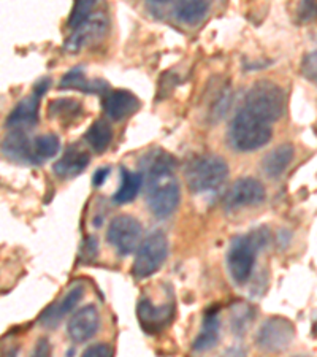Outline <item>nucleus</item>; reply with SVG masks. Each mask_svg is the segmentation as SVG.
I'll list each match as a JSON object with an SVG mask.
<instances>
[{
  "label": "nucleus",
  "instance_id": "f257e3e1",
  "mask_svg": "<svg viewBox=\"0 0 317 357\" xmlns=\"http://www.w3.org/2000/svg\"><path fill=\"white\" fill-rule=\"evenodd\" d=\"M176 162L171 159H155L149 162L141 174H146V199L153 215L159 220L171 216L180 205L181 191L175 178Z\"/></svg>",
  "mask_w": 317,
  "mask_h": 357
},
{
  "label": "nucleus",
  "instance_id": "f03ea898",
  "mask_svg": "<svg viewBox=\"0 0 317 357\" xmlns=\"http://www.w3.org/2000/svg\"><path fill=\"white\" fill-rule=\"evenodd\" d=\"M267 238V232L263 229L233 238L227 252V267L236 284H246L249 281L256 266L257 251L265 246Z\"/></svg>",
  "mask_w": 317,
  "mask_h": 357
},
{
  "label": "nucleus",
  "instance_id": "7ed1b4c3",
  "mask_svg": "<svg viewBox=\"0 0 317 357\" xmlns=\"http://www.w3.org/2000/svg\"><path fill=\"white\" fill-rule=\"evenodd\" d=\"M245 110L252 113L254 116L263 119L272 124L282 118L286 110V94L281 86L273 82H257L247 91L245 100Z\"/></svg>",
  "mask_w": 317,
  "mask_h": 357
},
{
  "label": "nucleus",
  "instance_id": "20e7f679",
  "mask_svg": "<svg viewBox=\"0 0 317 357\" xmlns=\"http://www.w3.org/2000/svg\"><path fill=\"white\" fill-rule=\"evenodd\" d=\"M230 142L240 151H256V149L268 145L272 140V126L263 119L254 116L245 108L236 113V116L230 123Z\"/></svg>",
  "mask_w": 317,
  "mask_h": 357
},
{
  "label": "nucleus",
  "instance_id": "39448f33",
  "mask_svg": "<svg viewBox=\"0 0 317 357\" xmlns=\"http://www.w3.org/2000/svg\"><path fill=\"white\" fill-rule=\"evenodd\" d=\"M227 162L212 154L194 158L186 167V181L192 194L216 191L227 180Z\"/></svg>",
  "mask_w": 317,
  "mask_h": 357
},
{
  "label": "nucleus",
  "instance_id": "423d86ee",
  "mask_svg": "<svg viewBox=\"0 0 317 357\" xmlns=\"http://www.w3.org/2000/svg\"><path fill=\"white\" fill-rule=\"evenodd\" d=\"M169 256V240L160 230H154L138 246L134 275L137 278H148L154 275L164 266L165 259Z\"/></svg>",
  "mask_w": 317,
  "mask_h": 357
},
{
  "label": "nucleus",
  "instance_id": "0eeeda50",
  "mask_svg": "<svg viewBox=\"0 0 317 357\" xmlns=\"http://www.w3.org/2000/svg\"><path fill=\"white\" fill-rule=\"evenodd\" d=\"M293 337H295V327L292 322L287 318L275 316V318H268L261 326L256 343L258 348L268 351V353H281L291 347Z\"/></svg>",
  "mask_w": 317,
  "mask_h": 357
},
{
  "label": "nucleus",
  "instance_id": "6e6552de",
  "mask_svg": "<svg viewBox=\"0 0 317 357\" xmlns=\"http://www.w3.org/2000/svg\"><path fill=\"white\" fill-rule=\"evenodd\" d=\"M141 224L134 216L119 215L113 218L108 226L107 240L119 255L127 256L134 252L141 238Z\"/></svg>",
  "mask_w": 317,
  "mask_h": 357
},
{
  "label": "nucleus",
  "instance_id": "1a4fd4ad",
  "mask_svg": "<svg viewBox=\"0 0 317 357\" xmlns=\"http://www.w3.org/2000/svg\"><path fill=\"white\" fill-rule=\"evenodd\" d=\"M265 186L256 178H240L232 184L226 197H224V208L227 211H236L246 206L262 204L265 200Z\"/></svg>",
  "mask_w": 317,
  "mask_h": 357
},
{
  "label": "nucleus",
  "instance_id": "9d476101",
  "mask_svg": "<svg viewBox=\"0 0 317 357\" xmlns=\"http://www.w3.org/2000/svg\"><path fill=\"white\" fill-rule=\"evenodd\" d=\"M173 303L167 302L164 305H155L149 297H141L138 302L137 314L143 331L148 333H157L171 322Z\"/></svg>",
  "mask_w": 317,
  "mask_h": 357
},
{
  "label": "nucleus",
  "instance_id": "9b49d317",
  "mask_svg": "<svg viewBox=\"0 0 317 357\" xmlns=\"http://www.w3.org/2000/svg\"><path fill=\"white\" fill-rule=\"evenodd\" d=\"M100 329V313L94 305L79 308L67 324V333L75 343H84Z\"/></svg>",
  "mask_w": 317,
  "mask_h": 357
},
{
  "label": "nucleus",
  "instance_id": "f8f14e48",
  "mask_svg": "<svg viewBox=\"0 0 317 357\" xmlns=\"http://www.w3.org/2000/svg\"><path fill=\"white\" fill-rule=\"evenodd\" d=\"M107 27L108 22L103 13H100V11L99 13H92L91 18L86 21L82 27L73 31V36L67 38L63 48H65L68 53L77 54L78 51H82L84 48V46L94 43L105 36Z\"/></svg>",
  "mask_w": 317,
  "mask_h": 357
},
{
  "label": "nucleus",
  "instance_id": "ddd939ff",
  "mask_svg": "<svg viewBox=\"0 0 317 357\" xmlns=\"http://www.w3.org/2000/svg\"><path fill=\"white\" fill-rule=\"evenodd\" d=\"M102 102L103 112L111 121H123L140 108L138 97L127 89L109 91Z\"/></svg>",
  "mask_w": 317,
  "mask_h": 357
},
{
  "label": "nucleus",
  "instance_id": "4468645a",
  "mask_svg": "<svg viewBox=\"0 0 317 357\" xmlns=\"http://www.w3.org/2000/svg\"><path fill=\"white\" fill-rule=\"evenodd\" d=\"M91 156L88 151L79 145H72L65 149V153L57 159V162L53 165L54 174L63 178V180H68V178L78 176L86 170V167L89 165Z\"/></svg>",
  "mask_w": 317,
  "mask_h": 357
},
{
  "label": "nucleus",
  "instance_id": "2eb2a0df",
  "mask_svg": "<svg viewBox=\"0 0 317 357\" xmlns=\"http://www.w3.org/2000/svg\"><path fill=\"white\" fill-rule=\"evenodd\" d=\"M84 296V287L82 284H75L59 302H54L46 312L40 316V324L45 327H56L59 324L63 316H67L77 307Z\"/></svg>",
  "mask_w": 317,
  "mask_h": 357
},
{
  "label": "nucleus",
  "instance_id": "dca6fc26",
  "mask_svg": "<svg viewBox=\"0 0 317 357\" xmlns=\"http://www.w3.org/2000/svg\"><path fill=\"white\" fill-rule=\"evenodd\" d=\"M38 112H40V97L32 94L16 103V107L11 110L7 119V126L10 129H21L27 130L33 128L38 123Z\"/></svg>",
  "mask_w": 317,
  "mask_h": 357
},
{
  "label": "nucleus",
  "instance_id": "f3484780",
  "mask_svg": "<svg viewBox=\"0 0 317 357\" xmlns=\"http://www.w3.org/2000/svg\"><path fill=\"white\" fill-rule=\"evenodd\" d=\"M32 142L33 140L27 137L26 130L10 129L2 143L3 156L11 160H16V162H31Z\"/></svg>",
  "mask_w": 317,
  "mask_h": 357
},
{
  "label": "nucleus",
  "instance_id": "a211bd4d",
  "mask_svg": "<svg viewBox=\"0 0 317 357\" xmlns=\"http://www.w3.org/2000/svg\"><path fill=\"white\" fill-rule=\"evenodd\" d=\"M59 86L62 89H77L79 92H86V94H97L105 97L109 92V84L103 79H92L88 82L84 77L83 67H75L70 72L63 75Z\"/></svg>",
  "mask_w": 317,
  "mask_h": 357
},
{
  "label": "nucleus",
  "instance_id": "6ab92c4d",
  "mask_svg": "<svg viewBox=\"0 0 317 357\" xmlns=\"http://www.w3.org/2000/svg\"><path fill=\"white\" fill-rule=\"evenodd\" d=\"M219 329H221V321H219L217 308L208 310L205 314L203 324H201V331L194 340L192 349L203 353L206 349H211L219 340Z\"/></svg>",
  "mask_w": 317,
  "mask_h": 357
},
{
  "label": "nucleus",
  "instance_id": "aec40b11",
  "mask_svg": "<svg viewBox=\"0 0 317 357\" xmlns=\"http://www.w3.org/2000/svg\"><path fill=\"white\" fill-rule=\"evenodd\" d=\"M293 154H295V149H293L291 143H282V145L276 146L273 151H270L267 156L263 158V162H262L263 172L272 178H276L281 174H284V170L292 162Z\"/></svg>",
  "mask_w": 317,
  "mask_h": 357
},
{
  "label": "nucleus",
  "instance_id": "412c9836",
  "mask_svg": "<svg viewBox=\"0 0 317 357\" xmlns=\"http://www.w3.org/2000/svg\"><path fill=\"white\" fill-rule=\"evenodd\" d=\"M143 186V174L141 172H130L125 167H121V186L113 195V202L118 205L127 204V202L135 200L138 192Z\"/></svg>",
  "mask_w": 317,
  "mask_h": 357
},
{
  "label": "nucleus",
  "instance_id": "4be33fe9",
  "mask_svg": "<svg viewBox=\"0 0 317 357\" xmlns=\"http://www.w3.org/2000/svg\"><path fill=\"white\" fill-rule=\"evenodd\" d=\"M61 149L59 137L54 134L38 135L32 142V159L31 164H43L51 158H54Z\"/></svg>",
  "mask_w": 317,
  "mask_h": 357
},
{
  "label": "nucleus",
  "instance_id": "5701e85b",
  "mask_svg": "<svg viewBox=\"0 0 317 357\" xmlns=\"http://www.w3.org/2000/svg\"><path fill=\"white\" fill-rule=\"evenodd\" d=\"M84 140L95 153H103L113 140L111 126L105 119H97L95 123H92L88 132H86Z\"/></svg>",
  "mask_w": 317,
  "mask_h": 357
},
{
  "label": "nucleus",
  "instance_id": "b1692460",
  "mask_svg": "<svg viewBox=\"0 0 317 357\" xmlns=\"http://www.w3.org/2000/svg\"><path fill=\"white\" fill-rule=\"evenodd\" d=\"M210 3L205 2V0H189V2H178L173 7L175 11V16L181 22H186V24H195L205 18V15L208 13Z\"/></svg>",
  "mask_w": 317,
  "mask_h": 357
},
{
  "label": "nucleus",
  "instance_id": "393cba45",
  "mask_svg": "<svg viewBox=\"0 0 317 357\" xmlns=\"http://www.w3.org/2000/svg\"><path fill=\"white\" fill-rule=\"evenodd\" d=\"M82 112V105L75 99H56L51 100L48 107L49 118L53 119H68Z\"/></svg>",
  "mask_w": 317,
  "mask_h": 357
},
{
  "label": "nucleus",
  "instance_id": "a878e982",
  "mask_svg": "<svg viewBox=\"0 0 317 357\" xmlns=\"http://www.w3.org/2000/svg\"><path fill=\"white\" fill-rule=\"evenodd\" d=\"M94 8L95 2H92V0H79V2L75 3L70 11V16H68V27L73 29V31L82 27L91 18L92 10Z\"/></svg>",
  "mask_w": 317,
  "mask_h": 357
},
{
  "label": "nucleus",
  "instance_id": "bb28decb",
  "mask_svg": "<svg viewBox=\"0 0 317 357\" xmlns=\"http://www.w3.org/2000/svg\"><path fill=\"white\" fill-rule=\"evenodd\" d=\"M252 310L249 305H243V308L235 307L233 308V316H232V327L233 331H236L238 333H241V331H245L246 327H249V322L252 321Z\"/></svg>",
  "mask_w": 317,
  "mask_h": 357
},
{
  "label": "nucleus",
  "instance_id": "cd10ccee",
  "mask_svg": "<svg viewBox=\"0 0 317 357\" xmlns=\"http://www.w3.org/2000/svg\"><path fill=\"white\" fill-rule=\"evenodd\" d=\"M302 73L311 82L317 83V50L311 51V53L303 57Z\"/></svg>",
  "mask_w": 317,
  "mask_h": 357
},
{
  "label": "nucleus",
  "instance_id": "c85d7f7f",
  "mask_svg": "<svg viewBox=\"0 0 317 357\" xmlns=\"http://www.w3.org/2000/svg\"><path fill=\"white\" fill-rule=\"evenodd\" d=\"M82 357H113V348L107 343L92 344L84 351Z\"/></svg>",
  "mask_w": 317,
  "mask_h": 357
},
{
  "label": "nucleus",
  "instance_id": "c756f323",
  "mask_svg": "<svg viewBox=\"0 0 317 357\" xmlns=\"http://www.w3.org/2000/svg\"><path fill=\"white\" fill-rule=\"evenodd\" d=\"M298 15H300V18L304 20V21L314 20L316 16H317V3H314V2H303V3H300Z\"/></svg>",
  "mask_w": 317,
  "mask_h": 357
},
{
  "label": "nucleus",
  "instance_id": "7c9ffc66",
  "mask_svg": "<svg viewBox=\"0 0 317 357\" xmlns=\"http://www.w3.org/2000/svg\"><path fill=\"white\" fill-rule=\"evenodd\" d=\"M31 357H51V344L49 340L42 337L36 344V349Z\"/></svg>",
  "mask_w": 317,
  "mask_h": 357
},
{
  "label": "nucleus",
  "instance_id": "2f4dec72",
  "mask_svg": "<svg viewBox=\"0 0 317 357\" xmlns=\"http://www.w3.org/2000/svg\"><path fill=\"white\" fill-rule=\"evenodd\" d=\"M108 175H109V167H102V169L95 170V174L92 175V186H95V188L102 186V184L105 183V180L108 178Z\"/></svg>",
  "mask_w": 317,
  "mask_h": 357
},
{
  "label": "nucleus",
  "instance_id": "473e14b6",
  "mask_svg": "<svg viewBox=\"0 0 317 357\" xmlns=\"http://www.w3.org/2000/svg\"><path fill=\"white\" fill-rule=\"evenodd\" d=\"M49 84H51V79H49V78H42L36 86H33V92H32V94L42 97V96L45 94V92L48 91Z\"/></svg>",
  "mask_w": 317,
  "mask_h": 357
},
{
  "label": "nucleus",
  "instance_id": "72a5a7b5",
  "mask_svg": "<svg viewBox=\"0 0 317 357\" xmlns=\"http://www.w3.org/2000/svg\"><path fill=\"white\" fill-rule=\"evenodd\" d=\"M297 357H307V356H297Z\"/></svg>",
  "mask_w": 317,
  "mask_h": 357
}]
</instances>
